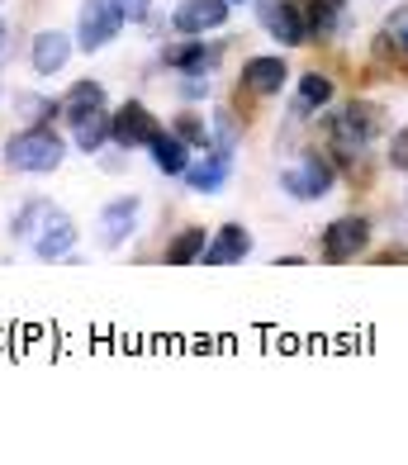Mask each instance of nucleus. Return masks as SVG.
<instances>
[{
    "label": "nucleus",
    "mask_w": 408,
    "mask_h": 465,
    "mask_svg": "<svg viewBox=\"0 0 408 465\" xmlns=\"http://www.w3.org/2000/svg\"><path fill=\"white\" fill-rule=\"evenodd\" d=\"M67 157V143H62L53 129H25L5 143V166L10 172H25V176H48L62 166Z\"/></svg>",
    "instance_id": "1"
},
{
    "label": "nucleus",
    "mask_w": 408,
    "mask_h": 465,
    "mask_svg": "<svg viewBox=\"0 0 408 465\" xmlns=\"http://www.w3.org/2000/svg\"><path fill=\"white\" fill-rule=\"evenodd\" d=\"M124 29V10L114 0H81V19H76V44L85 53H95L104 44H114Z\"/></svg>",
    "instance_id": "2"
},
{
    "label": "nucleus",
    "mask_w": 408,
    "mask_h": 465,
    "mask_svg": "<svg viewBox=\"0 0 408 465\" xmlns=\"http://www.w3.org/2000/svg\"><path fill=\"white\" fill-rule=\"evenodd\" d=\"M384 124H390V114H384L380 104H371V100H352L347 110L333 119V138H337V143H347V147H366L375 134H384Z\"/></svg>",
    "instance_id": "3"
},
{
    "label": "nucleus",
    "mask_w": 408,
    "mask_h": 465,
    "mask_svg": "<svg viewBox=\"0 0 408 465\" xmlns=\"http://www.w3.org/2000/svg\"><path fill=\"white\" fill-rule=\"evenodd\" d=\"M371 247V223L361 214H342L323 228V257L328 262H352Z\"/></svg>",
    "instance_id": "4"
},
{
    "label": "nucleus",
    "mask_w": 408,
    "mask_h": 465,
    "mask_svg": "<svg viewBox=\"0 0 408 465\" xmlns=\"http://www.w3.org/2000/svg\"><path fill=\"white\" fill-rule=\"evenodd\" d=\"M333 166L328 162H318V157H309V162H299V166H285V172H281V190H285V195L290 200H323L328 195V190H333Z\"/></svg>",
    "instance_id": "5"
},
{
    "label": "nucleus",
    "mask_w": 408,
    "mask_h": 465,
    "mask_svg": "<svg viewBox=\"0 0 408 465\" xmlns=\"http://www.w3.org/2000/svg\"><path fill=\"white\" fill-rule=\"evenodd\" d=\"M171 25L185 38H204V34L228 25V0H181L176 15H171Z\"/></svg>",
    "instance_id": "6"
},
{
    "label": "nucleus",
    "mask_w": 408,
    "mask_h": 465,
    "mask_svg": "<svg viewBox=\"0 0 408 465\" xmlns=\"http://www.w3.org/2000/svg\"><path fill=\"white\" fill-rule=\"evenodd\" d=\"M162 134V124L147 114V104H138V100H128L124 110L110 119V138L119 143V147H147Z\"/></svg>",
    "instance_id": "7"
},
{
    "label": "nucleus",
    "mask_w": 408,
    "mask_h": 465,
    "mask_svg": "<svg viewBox=\"0 0 408 465\" xmlns=\"http://www.w3.org/2000/svg\"><path fill=\"white\" fill-rule=\"evenodd\" d=\"M262 29H266L271 38H281L285 48L304 44V38H309L304 5H294V0H266V5H262Z\"/></svg>",
    "instance_id": "8"
},
{
    "label": "nucleus",
    "mask_w": 408,
    "mask_h": 465,
    "mask_svg": "<svg viewBox=\"0 0 408 465\" xmlns=\"http://www.w3.org/2000/svg\"><path fill=\"white\" fill-rule=\"evenodd\" d=\"M72 247H76V223L53 209V214L43 219V228L34 232V257L38 262H57V257H67Z\"/></svg>",
    "instance_id": "9"
},
{
    "label": "nucleus",
    "mask_w": 408,
    "mask_h": 465,
    "mask_svg": "<svg viewBox=\"0 0 408 465\" xmlns=\"http://www.w3.org/2000/svg\"><path fill=\"white\" fill-rule=\"evenodd\" d=\"M138 209H143L138 195H124V200L104 204V209H100V242H104V247L128 242V232L138 228Z\"/></svg>",
    "instance_id": "10"
},
{
    "label": "nucleus",
    "mask_w": 408,
    "mask_h": 465,
    "mask_svg": "<svg viewBox=\"0 0 408 465\" xmlns=\"http://www.w3.org/2000/svg\"><path fill=\"white\" fill-rule=\"evenodd\" d=\"M252 252V232L243 228V223H224L219 232L209 238V247H204V266H233V262H243Z\"/></svg>",
    "instance_id": "11"
},
{
    "label": "nucleus",
    "mask_w": 408,
    "mask_h": 465,
    "mask_svg": "<svg viewBox=\"0 0 408 465\" xmlns=\"http://www.w3.org/2000/svg\"><path fill=\"white\" fill-rule=\"evenodd\" d=\"M228 176H233V153H224V147L185 166V185H190V190H200V195H214V190H224Z\"/></svg>",
    "instance_id": "12"
},
{
    "label": "nucleus",
    "mask_w": 408,
    "mask_h": 465,
    "mask_svg": "<svg viewBox=\"0 0 408 465\" xmlns=\"http://www.w3.org/2000/svg\"><path fill=\"white\" fill-rule=\"evenodd\" d=\"M285 76H290L285 57H252L243 67V91L247 95H281Z\"/></svg>",
    "instance_id": "13"
},
{
    "label": "nucleus",
    "mask_w": 408,
    "mask_h": 465,
    "mask_svg": "<svg viewBox=\"0 0 408 465\" xmlns=\"http://www.w3.org/2000/svg\"><path fill=\"white\" fill-rule=\"evenodd\" d=\"M67 57H72V38L62 34V29H48V34L34 38V72L53 76V72L67 67Z\"/></svg>",
    "instance_id": "14"
},
{
    "label": "nucleus",
    "mask_w": 408,
    "mask_h": 465,
    "mask_svg": "<svg viewBox=\"0 0 408 465\" xmlns=\"http://www.w3.org/2000/svg\"><path fill=\"white\" fill-rule=\"evenodd\" d=\"M162 62H166V67H176V72L204 76V72L219 67V53L204 48V44H185V48H166V53H162Z\"/></svg>",
    "instance_id": "15"
},
{
    "label": "nucleus",
    "mask_w": 408,
    "mask_h": 465,
    "mask_svg": "<svg viewBox=\"0 0 408 465\" xmlns=\"http://www.w3.org/2000/svg\"><path fill=\"white\" fill-rule=\"evenodd\" d=\"M72 129H76V147L81 153H100L104 138H110V119H104V104L100 110H85V114H67Z\"/></svg>",
    "instance_id": "16"
},
{
    "label": "nucleus",
    "mask_w": 408,
    "mask_h": 465,
    "mask_svg": "<svg viewBox=\"0 0 408 465\" xmlns=\"http://www.w3.org/2000/svg\"><path fill=\"white\" fill-rule=\"evenodd\" d=\"M147 147H153V162H157V172H162V176H185L190 153H185V143H181L176 134H157Z\"/></svg>",
    "instance_id": "17"
},
{
    "label": "nucleus",
    "mask_w": 408,
    "mask_h": 465,
    "mask_svg": "<svg viewBox=\"0 0 408 465\" xmlns=\"http://www.w3.org/2000/svg\"><path fill=\"white\" fill-rule=\"evenodd\" d=\"M204 247H209V238H204V228H185L181 238L171 242V252H166V262H171V266L200 262V257H204Z\"/></svg>",
    "instance_id": "18"
},
{
    "label": "nucleus",
    "mask_w": 408,
    "mask_h": 465,
    "mask_svg": "<svg viewBox=\"0 0 408 465\" xmlns=\"http://www.w3.org/2000/svg\"><path fill=\"white\" fill-rule=\"evenodd\" d=\"M48 214H53V204H48V200H29V204H25V214H15V219H10V238H34Z\"/></svg>",
    "instance_id": "19"
},
{
    "label": "nucleus",
    "mask_w": 408,
    "mask_h": 465,
    "mask_svg": "<svg viewBox=\"0 0 408 465\" xmlns=\"http://www.w3.org/2000/svg\"><path fill=\"white\" fill-rule=\"evenodd\" d=\"M333 100V81L309 72L304 81H299V110H323V104Z\"/></svg>",
    "instance_id": "20"
},
{
    "label": "nucleus",
    "mask_w": 408,
    "mask_h": 465,
    "mask_svg": "<svg viewBox=\"0 0 408 465\" xmlns=\"http://www.w3.org/2000/svg\"><path fill=\"white\" fill-rule=\"evenodd\" d=\"M100 104H104L100 81H76L72 95H67V114H85V110H100Z\"/></svg>",
    "instance_id": "21"
},
{
    "label": "nucleus",
    "mask_w": 408,
    "mask_h": 465,
    "mask_svg": "<svg viewBox=\"0 0 408 465\" xmlns=\"http://www.w3.org/2000/svg\"><path fill=\"white\" fill-rule=\"evenodd\" d=\"M304 15H309V34H318V38H328L337 29V5H328V0H309Z\"/></svg>",
    "instance_id": "22"
},
{
    "label": "nucleus",
    "mask_w": 408,
    "mask_h": 465,
    "mask_svg": "<svg viewBox=\"0 0 408 465\" xmlns=\"http://www.w3.org/2000/svg\"><path fill=\"white\" fill-rule=\"evenodd\" d=\"M176 138H181V143H200V147L209 143V134H204V124H200L195 114H181V119H176Z\"/></svg>",
    "instance_id": "23"
},
{
    "label": "nucleus",
    "mask_w": 408,
    "mask_h": 465,
    "mask_svg": "<svg viewBox=\"0 0 408 465\" xmlns=\"http://www.w3.org/2000/svg\"><path fill=\"white\" fill-rule=\"evenodd\" d=\"M214 134H219V147H224V153H233V143H238V129H233V114H228V110L214 114Z\"/></svg>",
    "instance_id": "24"
},
{
    "label": "nucleus",
    "mask_w": 408,
    "mask_h": 465,
    "mask_svg": "<svg viewBox=\"0 0 408 465\" xmlns=\"http://www.w3.org/2000/svg\"><path fill=\"white\" fill-rule=\"evenodd\" d=\"M390 38H394V48L408 57V10H399V15L390 19Z\"/></svg>",
    "instance_id": "25"
},
{
    "label": "nucleus",
    "mask_w": 408,
    "mask_h": 465,
    "mask_svg": "<svg viewBox=\"0 0 408 465\" xmlns=\"http://www.w3.org/2000/svg\"><path fill=\"white\" fill-rule=\"evenodd\" d=\"M114 5L124 10L128 25H138V19H147V10H153V0H114Z\"/></svg>",
    "instance_id": "26"
},
{
    "label": "nucleus",
    "mask_w": 408,
    "mask_h": 465,
    "mask_svg": "<svg viewBox=\"0 0 408 465\" xmlns=\"http://www.w3.org/2000/svg\"><path fill=\"white\" fill-rule=\"evenodd\" d=\"M390 162L399 166V172H408V129L394 134V143H390Z\"/></svg>",
    "instance_id": "27"
},
{
    "label": "nucleus",
    "mask_w": 408,
    "mask_h": 465,
    "mask_svg": "<svg viewBox=\"0 0 408 465\" xmlns=\"http://www.w3.org/2000/svg\"><path fill=\"white\" fill-rule=\"evenodd\" d=\"M19 110H25L29 119H38V114H53V100H34V95H25V100H19Z\"/></svg>",
    "instance_id": "28"
},
{
    "label": "nucleus",
    "mask_w": 408,
    "mask_h": 465,
    "mask_svg": "<svg viewBox=\"0 0 408 465\" xmlns=\"http://www.w3.org/2000/svg\"><path fill=\"white\" fill-rule=\"evenodd\" d=\"M5 53H10V25L0 19V62H5Z\"/></svg>",
    "instance_id": "29"
},
{
    "label": "nucleus",
    "mask_w": 408,
    "mask_h": 465,
    "mask_svg": "<svg viewBox=\"0 0 408 465\" xmlns=\"http://www.w3.org/2000/svg\"><path fill=\"white\" fill-rule=\"evenodd\" d=\"M328 5H337V10H342V5H347V0H328Z\"/></svg>",
    "instance_id": "30"
},
{
    "label": "nucleus",
    "mask_w": 408,
    "mask_h": 465,
    "mask_svg": "<svg viewBox=\"0 0 408 465\" xmlns=\"http://www.w3.org/2000/svg\"><path fill=\"white\" fill-rule=\"evenodd\" d=\"M228 5H247V0H228Z\"/></svg>",
    "instance_id": "31"
}]
</instances>
